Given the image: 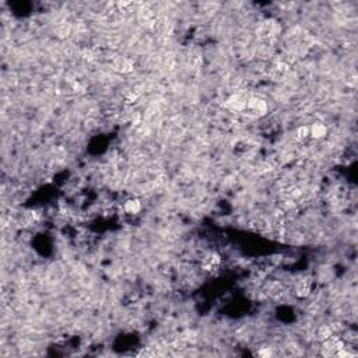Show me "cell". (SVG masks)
Wrapping results in <instances>:
<instances>
[{
  "mask_svg": "<svg viewBox=\"0 0 358 358\" xmlns=\"http://www.w3.org/2000/svg\"><path fill=\"white\" fill-rule=\"evenodd\" d=\"M282 31L280 24L276 20H264L262 21L258 28H256V35L259 38V41L264 45H271L279 37V34Z\"/></svg>",
  "mask_w": 358,
  "mask_h": 358,
  "instance_id": "6da1fadb",
  "label": "cell"
},
{
  "mask_svg": "<svg viewBox=\"0 0 358 358\" xmlns=\"http://www.w3.org/2000/svg\"><path fill=\"white\" fill-rule=\"evenodd\" d=\"M158 14L157 11L151 9L149 4H143L141 3L139 10H137V19H139V22H140L141 27L144 28H149V30H152L155 22L158 20Z\"/></svg>",
  "mask_w": 358,
  "mask_h": 358,
  "instance_id": "7a4b0ae2",
  "label": "cell"
},
{
  "mask_svg": "<svg viewBox=\"0 0 358 358\" xmlns=\"http://www.w3.org/2000/svg\"><path fill=\"white\" fill-rule=\"evenodd\" d=\"M344 346H346V343L340 337L332 335L329 339L320 341V351H322V356H325V357H336L337 353Z\"/></svg>",
  "mask_w": 358,
  "mask_h": 358,
  "instance_id": "3957f363",
  "label": "cell"
},
{
  "mask_svg": "<svg viewBox=\"0 0 358 358\" xmlns=\"http://www.w3.org/2000/svg\"><path fill=\"white\" fill-rule=\"evenodd\" d=\"M248 98L245 94L242 93H235V94H231L229 97L224 101V108L228 109L229 112H244L246 109V102H248Z\"/></svg>",
  "mask_w": 358,
  "mask_h": 358,
  "instance_id": "277c9868",
  "label": "cell"
},
{
  "mask_svg": "<svg viewBox=\"0 0 358 358\" xmlns=\"http://www.w3.org/2000/svg\"><path fill=\"white\" fill-rule=\"evenodd\" d=\"M288 73H290V65L287 63V62H284V60H274L270 66H269V69H267V76L270 77L271 80H274V81H280V80H284L285 77L288 76Z\"/></svg>",
  "mask_w": 358,
  "mask_h": 358,
  "instance_id": "5b68a950",
  "label": "cell"
},
{
  "mask_svg": "<svg viewBox=\"0 0 358 358\" xmlns=\"http://www.w3.org/2000/svg\"><path fill=\"white\" fill-rule=\"evenodd\" d=\"M223 259L217 252H208L200 261V269L206 273H214L221 267Z\"/></svg>",
  "mask_w": 358,
  "mask_h": 358,
  "instance_id": "8992f818",
  "label": "cell"
},
{
  "mask_svg": "<svg viewBox=\"0 0 358 358\" xmlns=\"http://www.w3.org/2000/svg\"><path fill=\"white\" fill-rule=\"evenodd\" d=\"M245 111L256 115V116H262V115L267 113L269 105H267V102L263 98L249 97L248 98V102H246V109Z\"/></svg>",
  "mask_w": 358,
  "mask_h": 358,
  "instance_id": "52a82bcc",
  "label": "cell"
},
{
  "mask_svg": "<svg viewBox=\"0 0 358 358\" xmlns=\"http://www.w3.org/2000/svg\"><path fill=\"white\" fill-rule=\"evenodd\" d=\"M112 69L119 73V75H129L134 70V62L132 60L131 57H126V56H118L113 59V63H112Z\"/></svg>",
  "mask_w": 358,
  "mask_h": 358,
  "instance_id": "ba28073f",
  "label": "cell"
},
{
  "mask_svg": "<svg viewBox=\"0 0 358 358\" xmlns=\"http://www.w3.org/2000/svg\"><path fill=\"white\" fill-rule=\"evenodd\" d=\"M312 284H314V280L312 277H304L301 279L300 282L295 284V288H294V294L297 298H306L309 297L311 293H312Z\"/></svg>",
  "mask_w": 358,
  "mask_h": 358,
  "instance_id": "9c48e42d",
  "label": "cell"
},
{
  "mask_svg": "<svg viewBox=\"0 0 358 358\" xmlns=\"http://www.w3.org/2000/svg\"><path fill=\"white\" fill-rule=\"evenodd\" d=\"M327 126L322 122H316L309 126V137H312L315 140H322L327 136Z\"/></svg>",
  "mask_w": 358,
  "mask_h": 358,
  "instance_id": "30bf717a",
  "label": "cell"
},
{
  "mask_svg": "<svg viewBox=\"0 0 358 358\" xmlns=\"http://www.w3.org/2000/svg\"><path fill=\"white\" fill-rule=\"evenodd\" d=\"M141 202L139 199H128L123 205V210L126 214H131V216H136L141 211Z\"/></svg>",
  "mask_w": 358,
  "mask_h": 358,
  "instance_id": "8fae6325",
  "label": "cell"
},
{
  "mask_svg": "<svg viewBox=\"0 0 358 358\" xmlns=\"http://www.w3.org/2000/svg\"><path fill=\"white\" fill-rule=\"evenodd\" d=\"M294 140L298 143H304L306 139H309V126H298L293 133Z\"/></svg>",
  "mask_w": 358,
  "mask_h": 358,
  "instance_id": "7c38bea8",
  "label": "cell"
},
{
  "mask_svg": "<svg viewBox=\"0 0 358 358\" xmlns=\"http://www.w3.org/2000/svg\"><path fill=\"white\" fill-rule=\"evenodd\" d=\"M332 335H335V333H333V330H332L330 325L319 326L318 330H316V339H318L319 341H323L326 339H329Z\"/></svg>",
  "mask_w": 358,
  "mask_h": 358,
  "instance_id": "4fadbf2b",
  "label": "cell"
},
{
  "mask_svg": "<svg viewBox=\"0 0 358 358\" xmlns=\"http://www.w3.org/2000/svg\"><path fill=\"white\" fill-rule=\"evenodd\" d=\"M140 97H141V90L139 87H132L125 93V98L128 99V102H136Z\"/></svg>",
  "mask_w": 358,
  "mask_h": 358,
  "instance_id": "5bb4252c",
  "label": "cell"
},
{
  "mask_svg": "<svg viewBox=\"0 0 358 358\" xmlns=\"http://www.w3.org/2000/svg\"><path fill=\"white\" fill-rule=\"evenodd\" d=\"M203 65V57L202 55L193 54L189 57V66H192V69H200V66Z\"/></svg>",
  "mask_w": 358,
  "mask_h": 358,
  "instance_id": "9a60e30c",
  "label": "cell"
},
{
  "mask_svg": "<svg viewBox=\"0 0 358 358\" xmlns=\"http://www.w3.org/2000/svg\"><path fill=\"white\" fill-rule=\"evenodd\" d=\"M72 90H73V93H75V94H84L87 88H86V86H84L81 81L75 80V81L72 83Z\"/></svg>",
  "mask_w": 358,
  "mask_h": 358,
  "instance_id": "2e32d148",
  "label": "cell"
},
{
  "mask_svg": "<svg viewBox=\"0 0 358 358\" xmlns=\"http://www.w3.org/2000/svg\"><path fill=\"white\" fill-rule=\"evenodd\" d=\"M141 119H143V116L139 112H133L131 115V123L133 126H139L141 123Z\"/></svg>",
  "mask_w": 358,
  "mask_h": 358,
  "instance_id": "e0dca14e",
  "label": "cell"
},
{
  "mask_svg": "<svg viewBox=\"0 0 358 358\" xmlns=\"http://www.w3.org/2000/svg\"><path fill=\"white\" fill-rule=\"evenodd\" d=\"M258 356L262 358H269L273 356V351H271L270 347H262L259 351H258Z\"/></svg>",
  "mask_w": 358,
  "mask_h": 358,
  "instance_id": "ac0fdd59",
  "label": "cell"
}]
</instances>
